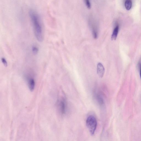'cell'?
Listing matches in <instances>:
<instances>
[{
  "label": "cell",
  "instance_id": "8992f818",
  "mask_svg": "<svg viewBox=\"0 0 141 141\" xmlns=\"http://www.w3.org/2000/svg\"><path fill=\"white\" fill-rule=\"evenodd\" d=\"M28 85L30 91H33L35 86V82L33 78H30L28 80Z\"/></svg>",
  "mask_w": 141,
  "mask_h": 141
},
{
  "label": "cell",
  "instance_id": "3957f363",
  "mask_svg": "<svg viewBox=\"0 0 141 141\" xmlns=\"http://www.w3.org/2000/svg\"><path fill=\"white\" fill-rule=\"evenodd\" d=\"M89 20L90 26L92 30L94 37L95 39H96L97 38L98 34V25L96 22L93 18H92Z\"/></svg>",
  "mask_w": 141,
  "mask_h": 141
},
{
  "label": "cell",
  "instance_id": "9c48e42d",
  "mask_svg": "<svg viewBox=\"0 0 141 141\" xmlns=\"http://www.w3.org/2000/svg\"><path fill=\"white\" fill-rule=\"evenodd\" d=\"M132 4L131 0H126L125 5L126 10H130L131 8Z\"/></svg>",
  "mask_w": 141,
  "mask_h": 141
},
{
  "label": "cell",
  "instance_id": "7c38bea8",
  "mask_svg": "<svg viewBox=\"0 0 141 141\" xmlns=\"http://www.w3.org/2000/svg\"><path fill=\"white\" fill-rule=\"evenodd\" d=\"M2 63H3L5 67H7L8 65L7 62L6 61V59L4 58H2L1 59Z\"/></svg>",
  "mask_w": 141,
  "mask_h": 141
},
{
  "label": "cell",
  "instance_id": "6da1fadb",
  "mask_svg": "<svg viewBox=\"0 0 141 141\" xmlns=\"http://www.w3.org/2000/svg\"><path fill=\"white\" fill-rule=\"evenodd\" d=\"M34 34L37 40L41 42L43 40L42 25L40 17L35 11H30L29 13Z\"/></svg>",
  "mask_w": 141,
  "mask_h": 141
},
{
  "label": "cell",
  "instance_id": "5b68a950",
  "mask_svg": "<svg viewBox=\"0 0 141 141\" xmlns=\"http://www.w3.org/2000/svg\"><path fill=\"white\" fill-rule=\"evenodd\" d=\"M59 107L60 111L62 114H64L65 113L66 109V105L65 101L63 99V100L60 101L59 103Z\"/></svg>",
  "mask_w": 141,
  "mask_h": 141
},
{
  "label": "cell",
  "instance_id": "4fadbf2b",
  "mask_svg": "<svg viewBox=\"0 0 141 141\" xmlns=\"http://www.w3.org/2000/svg\"><path fill=\"white\" fill-rule=\"evenodd\" d=\"M140 77H141V68L140 71Z\"/></svg>",
  "mask_w": 141,
  "mask_h": 141
},
{
  "label": "cell",
  "instance_id": "8fae6325",
  "mask_svg": "<svg viewBox=\"0 0 141 141\" xmlns=\"http://www.w3.org/2000/svg\"><path fill=\"white\" fill-rule=\"evenodd\" d=\"M84 1L86 6L89 9H91V4L90 0H84Z\"/></svg>",
  "mask_w": 141,
  "mask_h": 141
},
{
  "label": "cell",
  "instance_id": "52a82bcc",
  "mask_svg": "<svg viewBox=\"0 0 141 141\" xmlns=\"http://www.w3.org/2000/svg\"><path fill=\"white\" fill-rule=\"evenodd\" d=\"M95 98L97 102L99 105L103 106L104 105V101L102 96L100 94H96L95 95Z\"/></svg>",
  "mask_w": 141,
  "mask_h": 141
},
{
  "label": "cell",
  "instance_id": "ba28073f",
  "mask_svg": "<svg viewBox=\"0 0 141 141\" xmlns=\"http://www.w3.org/2000/svg\"><path fill=\"white\" fill-rule=\"evenodd\" d=\"M119 25H117L115 27L113 31L111 36V39L112 40H116L119 31Z\"/></svg>",
  "mask_w": 141,
  "mask_h": 141
},
{
  "label": "cell",
  "instance_id": "277c9868",
  "mask_svg": "<svg viewBox=\"0 0 141 141\" xmlns=\"http://www.w3.org/2000/svg\"><path fill=\"white\" fill-rule=\"evenodd\" d=\"M105 72V69L103 65L101 63H99L97 66V72L99 77L102 78Z\"/></svg>",
  "mask_w": 141,
  "mask_h": 141
},
{
  "label": "cell",
  "instance_id": "30bf717a",
  "mask_svg": "<svg viewBox=\"0 0 141 141\" xmlns=\"http://www.w3.org/2000/svg\"><path fill=\"white\" fill-rule=\"evenodd\" d=\"M32 51L33 54L34 55L37 54L39 49L38 48L35 46H33L32 47Z\"/></svg>",
  "mask_w": 141,
  "mask_h": 141
},
{
  "label": "cell",
  "instance_id": "7a4b0ae2",
  "mask_svg": "<svg viewBox=\"0 0 141 141\" xmlns=\"http://www.w3.org/2000/svg\"><path fill=\"white\" fill-rule=\"evenodd\" d=\"M86 125L91 135H93L97 128V120L93 115H90L87 117L86 121Z\"/></svg>",
  "mask_w": 141,
  "mask_h": 141
}]
</instances>
